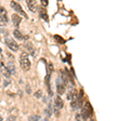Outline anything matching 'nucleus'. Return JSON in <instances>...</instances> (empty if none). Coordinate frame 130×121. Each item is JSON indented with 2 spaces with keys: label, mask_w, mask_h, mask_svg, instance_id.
I'll use <instances>...</instances> for the list:
<instances>
[{
  "label": "nucleus",
  "mask_w": 130,
  "mask_h": 121,
  "mask_svg": "<svg viewBox=\"0 0 130 121\" xmlns=\"http://www.w3.org/2000/svg\"><path fill=\"white\" fill-rule=\"evenodd\" d=\"M92 114V108H91V105L89 104V102H87L85 104V106L83 108V111H81V117H83V119L87 120L89 117L91 116Z\"/></svg>",
  "instance_id": "obj_1"
},
{
  "label": "nucleus",
  "mask_w": 130,
  "mask_h": 121,
  "mask_svg": "<svg viewBox=\"0 0 130 121\" xmlns=\"http://www.w3.org/2000/svg\"><path fill=\"white\" fill-rule=\"evenodd\" d=\"M6 44L8 46V48L11 50V51H13V52H16L19 50V44L16 43L13 39H6Z\"/></svg>",
  "instance_id": "obj_2"
},
{
  "label": "nucleus",
  "mask_w": 130,
  "mask_h": 121,
  "mask_svg": "<svg viewBox=\"0 0 130 121\" xmlns=\"http://www.w3.org/2000/svg\"><path fill=\"white\" fill-rule=\"evenodd\" d=\"M10 6H11L12 8H13V10H15L16 12H19V13H21V14L23 15V16H24V17H25V18H27V14L25 13V12H24V10H23V8H22L21 6H20V5H19V3H18V2H15V1H11V3H10Z\"/></svg>",
  "instance_id": "obj_3"
},
{
  "label": "nucleus",
  "mask_w": 130,
  "mask_h": 121,
  "mask_svg": "<svg viewBox=\"0 0 130 121\" xmlns=\"http://www.w3.org/2000/svg\"><path fill=\"white\" fill-rule=\"evenodd\" d=\"M20 64H21V66L22 68L25 71H27L28 69L30 68V62H29V59H28V57H21V61H20Z\"/></svg>",
  "instance_id": "obj_4"
},
{
  "label": "nucleus",
  "mask_w": 130,
  "mask_h": 121,
  "mask_svg": "<svg viewBox=\"0 0 130 121\" xmlns=\"http://www.w3.org/2000/svg\"><path fill=\"white\" fill-rule=\"evenodd\" d=\"M0 18H2V21L7 23L8 22V13H7V10L5 8L0 7Z\"/></svg>",
  "instance_id": "obj_5"
},
{
  "label": "nucleus",
  "mask_w": 130,
  "mask_h": 121,
  "mask_svg": "<svg viewBox=\"0 0 130 121\" xmlns=\"http://www.w3.org/2000/svg\"><path fill=\"white\" fill-rule=\"evenodd\" d=\"M54 104H55V110L56 109H61V108L63 107V100L62 98L60 97V96H56L55 97V100H54Z\"/></svg>",
  "instance_id": "obj_6"
},
{
  "label": "nucleus",
  "mask_w": 130,
  "mask_h": 121,
  "mask_svg": "<svg viewBox=\"0 0 130 121\" xmlns=\"http://www.w3.org/2000/svg\"><path fill=\"white\" fill-rule=\"evenodd\" d=\"M26 3H27V7L29 8L31 12H36V11H37V8H36V2L34 1V0H27Z\"/></svg>",
  "instance_id": "obj_7"
},
{
  "label": "nucleus",
  "mask_w": 130,
  "mask_h": 121,
  "mask_svg": "<svg viewBox=\"0 0 130 121\" xmlns=\"http://www.w3.org/2000/svg\"><path fill=\"white\" fill-rule=\"evenodd\" d=\"M12 22L14 23L15 27H19L20 23L22 22V17H20L18 14H13V15H12Z\"/></svg>",
  "instance_id": "obj_8"
},
{
  "label": "nucleus",
  "mask_w": 130,
  "mask_h": 121,
  "mask_svg": "<svg viewBox=\"0 0 130 121\" xmlns=\"http://www.w3.org/2000/svg\"><path fill=\"white\" fill-rule=\"evenodd\" d=\"M39 14H40V16H41L44 19V21L48 22L49 16H48V14H47V11L44 10V8H40V9H39Z\"/></svg>",
  "instance_id": "obj_9"
},
{
  "label": "nucleus",
  "mask_w": 130,
  "mask_h": 121,
  "mask_svg": "<svg viewBox=\"0 0 130 121\" xmlns=\"http://www.w3.org/2000/svg\"><path fill=\"white\" fill-rule=\"evenodd\" d=\"M56 90H58V93L59 94H63L65 92V84L59 82L58 83V88H56Z\"/></svg>",
  "instance_id": "obj_10"
},
{
  "label": "nucleus",
  "mask_w": 130,
  "mask_h": 121,
  "mask_svg": "<svg viewBox=\"0 0 130 121\" xmlns=\"http://www.w3.org/2000/svg\"><path fill=\"white\" fill-rule=\"evenodd\" d=\"M0 67H1V72H2V75H5L7 78H9L10 76H11V72H10L9 70H8V68L3 66L2 64H1V66H0Z\"/></svg>",
  "instance_id": "obj_11"
},
{
  "label": "nucleus",
  "mask_w": 130,
  "mask_h": 121,
  "mask_svg": "<svg viewBox=\"0 0 130 121\" xmlns=\"http://www.w3.org/2000/svg\"><path fill=\"white\" fill-rule=\"evenodd\" d=\"M13 36H14L16 39H23V35H22V33L19 29H15L13 31Z\"/></svg>",
  "instance_id": "obj_12"
},
{
  "label": "nucleus",
  "mask_w": 130,
  "mask_h": 121,
  "mask_svg": "<svg viewBox=\"0 0 130 121\" xmlns=\"http://www.w3.org/2000/svg\"><path fill=\"white\" fill-rule=\"evenodd\" d=\"M7 68H8V70H9L11 74H12V72H14V70H15V66H14V64L12 63V62L8 63V67Z\"/></svg>",
  "instance_id": "obj_13"
},
{
  "label": "nucleus",
  "mask_w": 130,
  "mask_h": 121,
  "mask_svg": "<svg viewBox=\"0 0 130 121\" xmlns=\"http://www.w3.org/2000/svg\"><path fill=\"white\" fill-rule=\"evenodd\" d=\"M39 120V116L37 115H32L29 117V121H38Z\"/></svg>",
  "instance_id": "obj_14"
},
{
  "label": "nucleus",
  "mask_w": 130,
  "mask_h": 121,
  "mask_svg": "<svg viewBox=\"0 0 130 121\" xmlns=\"http://www.w3.org/2000/svg\"><path fill=\"white\" fill-rule=\"evenodd\" d=\"M41 95H42V91H41V90H38V91L35 93V97L39 98V97H41Z\"/></svg>",
  "instance_id": "obj_15"
},
{
  "label": "nucleus",
  "mask_w": 130,
  "mask_h": 121,
  "mask_svg": "<svg viewBox=\"0 0 130 121\" xmlns=\"http://www.w3.org/2000/svg\"><path fill=\"white\" fill-rule=\"evenodd\" d=\"M41 3H42V6H47V5H48V2L46 1V0H42Z\"/></svg>",
  "instance_id": "obj_16"
},
{
  "label": "nucleus",
  "mask_w": 130,
  "mask_h": 121,
  "mask_svg": "<svg viewBox=\"0 0 130 121\" xmlns=\"http://www.w3.org/2000/svg\"><path fill=\"white\" fill-rule=\"evenodd\" d=\"M21 57H27V53H22L21 54Z\"/></svg>",
  "instance_id": "obj_17"
},
{
  "label": "nucleus",
  "mask_w": 130,
  "mask_h": 121,
  "mask_svg": "<svg viewBox=\"0 0 130 121\" xmlns=\"http://www.w3.org/2000/svg\"><path fill=\"white\" fill-rule=\"evenodd\" d=\"M5 24H6V23L2 21V18H0V25H5Z\"/></svg>",
  "instance_id": "obj_18"
},
{
  "label": "nucleus",
  "mask_w": 130,
  "mask_h": 121,
  "mask_svg": "<svg viewBox=\"0 0 130 121\" xmlns=\"http://www.w3.org/2000/svg\"><path fill=\"white\" fill-rule=\"evenodd\" d=\"M42 121H48V119H43V120H42Z\"/></svg>",
  "instance_id": "obj_19"
},
{
  "label": "nucleus",
  "mask_w": 130,
  "mask_h": 121,
  "mask_svg": "<svg viewBox=\"0 0 130 121\" xmlns=\"http://www.w3.org/2000/svg\"><path fill=\"white\" fill-rule=\"evenodd\" d=\"M0 121H1V118H0Z\"/></svg>",
  "instance_id": "obj_20"
}]
</instances>
